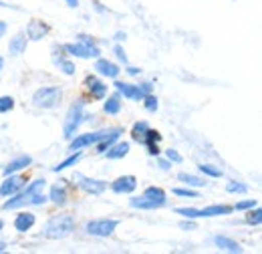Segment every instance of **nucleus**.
<instances>
[{
  "label": "nucleus",
  "mask_w": 262,
  "mask_h": 254,
  "mask_svg": "<svg viewBox=\"0 0 262 254\" xmlns=\"http://www.w3.org/2000/svg\"><path fill=\"white\" fill-rule=\"evenodd\" d=\"M111 190L115 194H131L137 190V178L135 176H121L111 184Z\"/></svg>",
  "instance_id": "nucleus-13"
},
{
  "label": "nucleus",
  "mask_w": 262,
  "mask_h": 254,
  "mask_svg": "<svg viewBox=\"0 0 262 254\" xmlns=\"http://www.w3.org/2000/svg\"><path fill=\"white\" fill-rule=\"evenodd\" d=\"M81 158H83V154H81V150H77V152H75L73 156H69L65 161L57 163V165L53 167V172H57V174H59V172H63V170H67V167H73V165H75V163H77Z\"/></svg>",
  "instance_id": "nucleus-27"
},
{
  "label": "nucleus",
  "mask_w": 262,
  "mask_h": 254,
  "mask_svg": "<svg viewBox=\"0 0 262 254\" xmlns=\"http://www.w3.org/2000/svg\"><path fill=\"white\" fill-rule=\"evenodd\" d=\"M14 109V99L10 95H2L0 97V113H8Z\"/></svg>",
  "instance_id": "nucleus-34"
},
{
  "label": "nucleus",
  "mask_w": 262,
  "mask_h": 254,
  "mask_svg": "<svg viewBox=\"0 0 262 254\" xmlns=\"http://www.w3.org/2000/svg\"><path fill=\"white\" fill-rule=\"evenodd\" d=\"M141 101H143V107H145L149 113H156V111H158V97H154L151 93H147Z\"/></svg>",
  "instance_id": "nucleus-33"
},
{
  "label": "nucleus",
  "mask_w": 262,
  "mask_h": 254,
  "mask_svg": "<svg viewBox=\"0 0 262 254\" xmlns=\"http://www.w3.org/2000/svg\"><path fill=\"white\" fill-rule=\"evenodd\" d=\"M45 186H47L45 178L34 180L33 184H29L27 188H23L14 196H10V200H6L2 204V210H18V208H25V206H42L49 200L45 196Z\"/></svg>",
  "instance_id": "nucleus-1"
},
{
  "label": "nucleus",
  "mask_w": 262,
  "mask_h": 254,
  "mask_svg": "<svg viewBox=\"0 0 262 254\" xmlns=\"http://www.w3.org/2000/svg\"><path fill=\"white\" fill-rule=\"evenodd\" d=\"M165 158L169 159L171 163H182V161H184V158H182L176 150H171V147H169V150H165Z\"/></svg>",
  "instance_id": "nucleus-39"
},
{
  "label": "nucleus",
  "mask_w": 262,
  "mask_h": 254,
  "mask_svg": "<svg viewBox=\"0 0 262 254\" xmlns=\"http://www.w3.org/2000/svg\"><path fill=\"white\" fill-rule=\"evenodd\" d=\"M73 230H75V218L71 214H57L45 222L40 232L49 240H63Z\"/></svg>",
  "instance_id": "nucleus-2"
},
{
  "label": "nucleus",
  "mask_w": 262,
  "mask_h": 254,
  "mask_svg": "<svg viewBox=\"0 0 262 254\" xmlns=\"http://www.w3.org/2000/svg\"><path fill=\"white\" fill-rule=\"evenodd\" d=\"M145 145H147V154H149V156H156V158L160 156V147H158V143H145Z\"/></svg>",
  "instance_id": "nucleus-42"
},
{
  "label": "nucleus",
  "mask_w": 262,
  "mask_h": 254,
  "mask_svg": "<svg viewBox=\"0 0 262 254\" xmlns=\"http://www.w3.org/2000/svg\"><path fill=\"white\" fill-rule=\"evenodd\" d=\"M180 228H182V230H196V228H198V224H196V222H192V220L188 218V220H184V222H180Z\"/></svg>",
  "instance_id": "nucleus-41"
},
{
  "label": "nucleus",
  "mask_w": 262,
  "mask_h": 254,
  "mask_svg": "<svg viewBox=\"0 0 262 254\" xmlns=\"http://www.w3.org/2000/svg\"><path fill=\"white\" fill-rule=\"evenodd\" d=\"M234 212V208L228 204H212L206 208H200V216L202 218H214V216H228Z\"/></svg>",
  "instance_id": "nucleus-17"
},
{
  "label": "nucleus",
  "mask_w": 262,
  "mask_h": 254,
  "mask_svg": "<svg viewBox=\"0 0 262 254\" xmlns=\"http://www.w3.org/2000/svg\"><path fill=\"white\" fill-rule=\"evenodd\" d=\"M254 206H258V202L256 200H244V202H238L236 206H232L234 210H250V208H254Z\"/></svg>",
  "instance_id": "nucleus-38"
},
{
  "label": "nucleus",
  "mask_w": 262,
  "mask_h": 254,
  "mask_svg": "<svg viewBox=\"0 0 262 254\" xmlns=\"http://www.w3.org/2000/svg\"><path fill=\"white\" fill-rule=\"evenodd\" d=\"M143 196H149V198H154V200H165V202H167V194H165L162 188H158V186H149V188H145Z\"/></svg>",
  "instance_id": "nucleus-31"
},
{
  "label": "nucleus",
  "mask_w": 262,
  "mask_h": 254,
  "mask_svg": "<svg viewBox=\"0 0 262 254\" xmlns=\"http://www.w3.org/2000/svg\"><path fill=\"white\" fill-rule=\"evenodd\" d=\"M214 244H216L218 248L226 250V252H232V254H240V252H242V246H240L236 240L228 238V236H214Z\"/></svg>",
  "instance_id": "nucleus-23"
},
{
  "label": "nucleus",
  "mask_w": 262,
  "mask_h": 254,
  "mask_svg": "<svg viewBox=\"0 0 262 254\" xmlns=\"http://www.w3.org/2000/svg\"><path fill=\"white\" fill-rule=\"evenodd\" d=\"M6 29H8V27H6V23H4V20H0V38L6 34Z\"/></svg>",
  "instance_id": "nucleus-45"
},
{
  "label": "nucleus",
  "mask_w": 262,
  "mask_h": 254,
  "mask_svg": "<svg viewBox=\"0 0 262 254\" xmlns=\"http://www.w3.org/2000/svg\"><path fill=\"white\" fill-rule=\"evenodd\" d=\"M51 32V27L47 25V23H42V20H31L29 23V27H27V36L31 38V40H40V38H45L47 34Z\"/></svg>",
  "instance_id": "nucleus-16"
},
{
  "label": "nucleus",
  "mask_w": 262,
  "mask_h": 254,
  "mask_svg": "<svg viewBox=\"0 0 262 254\" xmlns=\"http://www.w3.org/2000/svg\"><path fill=\"white\" fill-rule=\"evenodd\" d=\"M2 67H4V59H2V55H0V71H2Z\"/></svg>",
  "instance_id": "nucleus-49"
},
{
  "label": "nucleus",
  "mask_w": 262,
  "mask_h": 254,
  "mask_svg": "<svg viewBox=\"0 0 262 254\" xmlns=\"http://www.w3.org/2000/svg\"><path fill=\"white\" fill-rule=\"evenodd\" d=\"M73 182H75L77 188H81V190L91 194V196H99V194H103V192L107 190V184H105L103 180L89 178V176H85V174H81V172H75V174H73Z\"/></svg>",
  "instance_id": "nucleus-7"
},
{
  "label": "nucleus",
  "mask_w": 262,
  "mask_h": 254,
  "mask_svg": "<svg viewBox=\"0 0 262 254\" xmlns=\"http://www.w3.org/2000/svg\"><path fill=\"white\" fill-rule=\"evenodd\" d=\"M178 180L184 182L186 186H192V188H206V186H208L206 178H200V176L188 174V172H180V174H178Z\"/></svg>",
  "instance_id": "nucleus-25"
},
{
  "label": "nucleus",
  "mask_w": 262,
  "mask_h": 254,
  "mask_svg": "<svg viewBox=\"0 0 262 254\" xmlns=\"http://www.w3.org/2000/svg\"><path fill=\"white\" fill-rule=\"evenodd\" d=\"M27 45H29L27 32H18V34H14V36L10 38V43H8V53H10L12 57H20V55L27 51Z\"/></svg>",
  "instance_id": "nucleus-14"
},
{
  "label": "nucleus",
  "mask_w": 262,
  "mask_h": 254,
  "mask_svg": "<svg viewBox=\"0 0 262 254\" xmlns=\"http://www.w3.org/2000/svg\"><path fill=\"white\" fill-rule=\"evenodd\" d=\"M129 150H131V145L127 141H117V143H113L103 156L107 159H123L129 154Z\"/></svg>",
  "instance_id": "nucleus-22"
},
{
  "label": "nucleus",
  "mask_w": 262,
  "mask_h": 254,
  "mask_svg": "<svg viewBox=\"0 0 262 254\" xmlns=\"http://www.w3.org/2000/svg\"><path fill=\"white\" fill-rule=\"evenodd\" d=\"M113 51H115V57H117L121 63L127 65V55H125V51H123V47H121V45H115V49H113Z\"/></svg>",
  "instance_id": "nucleus-40"
},
{
  "label": "nucleus",
  "mask_w": 262,
  "mask_h": 254,
  "mask_svg": "<svg viewBox=\"0 0 262 254\" xmlns=\"http://www.w3.org/2000/svg\"><path fill=\"white\" fill-rule=\"evenodd\" d=\"M165 204H167L165 200H154L149 196H139V198H131L129 200V206L137 208V210H160Z\"/></svg>",
  "instance_id": "nucleus-11"
},
{
  "label": "nucleus",
  "mask_w": 262,
  "mask_h": 254,
  "mask_svg": "<svg viewBox=\"0 0 262 254\" xmlns=\"http://www.w3.org/2000/svg\"><path fill=\"white\" fill-rule=\"evenodd\" d=\"M119 224H121V220H117V218H95V220H89V222L85 224V232L89 236L107 238V236H111L117 230Z\"/></svg>",
  "instance_id": "nucleus-6"
},
{
  "label": "nucleus",
  "mask_w": 262,
  "mask_h": 254,
  "mask_svg": "<svg viewBox=\"0 0 262 254\" xmlns=\"http://www.w3.org/2000/svg\"><path fill=\"white\" fill-rule=\"evenodd\" d=\"M4 250H6V244H4V242H0V252H4Z\"/></svg>",
  "instance_id": "nucleus-48"
},
{
  "label": "nucleus",
  "mask_w": 262,
  "mask_h": 254,
  "mask_svg": "<svg viewBox=\"0 0 262 254\" xmlns=\"http://www.w3.org/2000/svg\"><path fill=\"white\" fill-rule=\"evenodd\" d=\"M147 129H149V123H147V121H137L135 125L131 127V139L137 141V143H143Z\"/></svg>",
  "instance_id": "nucleus-26"
},
{
  "label": "nucleus",
  "mask_w": 262,
  "mask_h": 254,
  "mask_svg": "<svg viewBox=\"0 0 262 254\" xmlns=\"http://www.w3.org/2000/svg\"><path fill=\"white\" fill-rule=\"evenodd\" d=\"M95 71H97L101 77H107V79H117L119 73H121V69L115 63H111L107 59H99V57H97V63H95Z\"/></svg>",
  "instance_id": "nucleus-15"
},
{
  "label": "nucleus",
  "mask_w": 262,
  "mask_h": 254,
  "mask_svg": "<svg viewBox=\"0 0 262 254\" xmlns=\"http://www.w3.org/2000/svg\"><path fill=\"white\" fill-rule=\"evenodd\" d=\"M34 224H36V216H34L33 212H20V214L14 218V228H16V232H23V234L29 232Z\"/></svg>",
  "instance_id": "nucleus-21"
},
{
  "label": "nucleus",
  "mask_w": 262,
  "mask_h": 254,
  "mask_svg": "<svg viewBox=\"0 0 262 254\" xmlns=\"http://www.w3.org/2000/svg\"><path fill=\"white\" fill-rule=\"evenodd\" d=\"M33 163V158L31 156H18V158L10 159L6 165H4V176H10V174H16V172H20V170H25V167H29Z\"/></svg>",
  "instance_id": "nucleus-19"
},
{
  "label": "nucleus",
  "mask_w": 262,
  "mask_h": 254,
  "mask_svg": "<svg viewBox=\"0 0 262 254\" xmlns=\"http://www.w3.org/2000/svg\"><path fill=\"white\" fill-rule=\"evenodd\" d=\"M121 133H123V129H121V127H113V129H109V131L105 133V137L97 143L99 154H105V152H107V150H109V147L119 139V135H121Z\"/></svg>",
  "instance_id": "nucleus-20"
},
{
  "label": "nucleus",
  "mask_w": 262,
  "mask_h": 254,
  "mask_svg": "<svg viewBox=\"0 0 262 254\" xmlns=\"http://www.w3.org/2000/svg\"><path fill=\"white\" fill-rule=\"evenodd\" d=\"M160 167H162V170H169V167H171V161H169V159H160Z\"/></svg>",
  "instance_id": "nucleus-44"
},
{
  "label": "nucleus",
  "mask_w": 262,
  "mask_h": 254,
  "mask_svg": "<svg viewBox=\"0 0 262 254\" xmlns=\"http://www.w3.org/2000/svg\"><path fill=\"white\" fill-rule=\"evenodd\" d=\"M226 192H230V194H246L248 186L242 184V182H230L228 186H226Z\"/></svg>",
  "instance_id": "nucleus-35"
},
{
  "label": "nucleus",
  "mask_w": 262,
  "mask_h": 254,
  "mask_svg": "<svg viewBox=\"0 0 262 254\" xmlns=\"http://www.w3.org/2000/svg\"><path fill=\"white\" fill-rule=\"evenodd\" d=\"M49 200H51L55 206H59V208H63V206H65L67 202H69V192H67L65 182H61V184H55V186L51 188Z\"/></svg>",
  "instance_id": "nucleus-18"
},
{
  "label": "nucleus",
  "mask_w": 262,
  "mask_h": 254,
  "mask_svg": "<svg viewBox=\"0 0 262 254\" xmlns=\"http://www.w3.org/2000/svg\"><path fill=\"white\" fill-rule=\"evenodd\" d=\"M115 89H117L119 95L127 97L131 101H141L147 95L139 85H131V83H123V81H115Z\"/></svg>",
  "instance_id": "nucleus-10"
},
{
  "label": "nucleus",
  "mask_w": 262,
  "mask_h": 254,
  "mask_svg": "<svg viewBox=\"0 0 262 254\" xmlns=\"http://www.w3.org/2000/svg\"><path fill=\"white\" fill-rule=\"evenodd\" d=\"M85 87H87L91 99H105V97H107V89H109V87H107L101 79H97L95 75H89V77L85 79Z\"/></svg>",
  "instance_id": "nucleus-12"
},
{
  "label": "nucleus",
  "mask_w": 262,
  "mask_h": 254,
  "mask_svg": "<svg viewBox=\"0 0 262 254\" xmlns=\"http://www.w3.org/2000/svg\"><path fill=\"white\" fill-rule=\"evenodd\" d=\"M55 65L59 67V71H63L65 75H75V71H77V67H75V63L73 61H69V59H65V57H55Z\"/></svg>",
  "instance_id": "nucleus-28"
},
{
  "label": "nucleus",
  "mask_w": 262,
  "mask_h": 254,
  "mask_svg": "<svg viewBox=\"0 0 262 254\" xmlns=\"http://www.w3.org/2000/svg\"><path fill=\"white\" fill-rule=\"evenodd\" d=\"M2 228H4V220H0V232H2Z\"/></svg>",
  "instance_id": "nucleus-50"
},
{
  "label": "nucleus",
  "mask_w": 262,
  "mask_h": 254,
  "mask_svg": "<svg viewBox=\"0 0 262 254\" xmlns=\"http://www.w3.org/2000/svg\"><path fill=\"white\" fill-rule=\"evenodd\" d=\"M85 99L83 97H79V99H75L73 101V105L69 107V111H67L65 115V123H63V133H65L67 139H71V137H75V131L81 127V123L85 121Z\"/></svg>",
  "instance_id": "nucleus-4"
},
{
  "label": "nucleus",
  "mask_w": 262,
  "mask_h": 254,
  "mask_svg": "<svg viewBox=\"0 0 262 254\" xmlns=\"http://www.w3.org/2000/svg\"><path fill=\"white\" fill-rule=\"evenodd\" d=\"M121 107H123V103H121V95L119 93H113L111 97H107L105 103H103V111L107 115H117L121 111Z\"/></svg>",
  "instance_id": "nucleus-24"
},
{
  "label": "nucleus",
  "mask_w": 262,
  "mask_h": 254,
  "mask_svg": "<svg viewBox=\"0 0 262 254\" xmlns=\"http://www.w3.org/2000/svg\"><path fill=\"white\" fill-rule=\"evenodd\" d=\"M65 2L71 6V8H77V6H79V0H65Z\"/></svg>",
  "instance_id": "nucleus-46"
},
{
  "label": "nucleus",
  "mask_w": 262,
  "mask_h": 254,
  "mask_svg": "<svg viewBox=\"0 0 262 254\" xmlns=\"http://www.w3.org/2000/svg\"><path fill=\"white\" fill-rule=\"evenodd\" d=\"M109 129H103V131H93V133H83V135H77V137H71V143H69V150L71 152H77V150H83V147H89V145H97L99 141L105 137Z\"/></svg>",
  "instance_id": "nucleus-8"
},
{
  "label": "nucleus",
  "mask_w": 262,
  "mask_h": 254,
  "mask_svg": "<svg viewBox=\"0 0 262 254\" xmlns=\"http://www.w3.org/2000/svg\"><path fill=\"white\" fill-rule=\"evenodd\" d=\"M198 170H200V174L210 176V178H222V176H224V172H222L220 167H214V165H210V163H200Z\"/></svg>",
  "instance_id": "nucleus-29"
},
{
  "label": "nucleus",
  "mask_w": 262,
  "mask_h": 254,
  "mask_svg": "<svg viewBox=\"0 0 262 254\" xmlns=\"http://www.w3.org/2000/svg\"><path fill=\"white\" fill-rule=\"evenodd\" d=\"M127 73H129L131 77H137V75L141 73V69H137V67H127Z\"/></svg>",
  "instance_id": "nucleus-43"
},
{
  "label": "nucleus",
  "mask_w": 262,
  "mask_h": 254,
  "mask_svg": "<svg viewBox=\"0 0 262 254\" xmlns=\"http://www.w3.org/2000/svg\"><path fill=\"white\" fill-rule=\"evenodd\" d=\"M63 99V89L49 85V87H40L33 93V105L36 109H55Z\"/></svg>",
  "instance_id": "nucleus-5"
},
{
  "label": "nucleus",
  "mask_w": 262,
  "mask_h": 254,
  "mask_svg": "<svg viewBox=\"0 0 262 254\" xmlns=\"http://www.w3.org/2000/svg\"><path fill=\"white\" fill-rule=\"evenodd\" d=\"M260 222H262V210L258 206L250 208L248 214H246V224L248 226H260Z\"/></svg>",
  "instance_id": "nucleus-30"
},
{
  "label": "nucleus",
  "mask_w": 262,
  "mask_h": 254,
  "mask_svg": "<svg viewBox=\"0 0 262 254\" xmlns=\"http://www.w3.org/2000/svg\"><path fill=\"white\" fill-rule=\"evenodd\" d=\"M27 186V178L20 176V174H10L6 176V180L0 184V196L2 198H10L14 196L16 192H20L23 188Z\"/></svg>",
  "instance_id": "nucleus-9"
},
{
  "label": "nucleus",
  "mask_w": 262,
  "mask_h": 254,
  "mask_svg": "<svg viewBox=\"0 0 262 254\" xmlns=\"http://www.w3.org/2000/svg\"><path fill=\"white\" fill-rule=\"evenodd\" d=\"M77 38H79L77 43H69V45L63 47L69 55H73L77 59H97L99 55H101V49H99L97 43L91 36L79 34Z\"/></svg>",
  "instance_id": "nucleus-3"
},
{
  "label": "nucleus",
  "mask_w": 262,
  "mask_h": 254,
  "mask_svg": "<svg viewBox=\"0 0 262 254\" xmlns=\"http://www.w3.org/2000/svg\"><path fill=\"white\" fill-rule=\"evenodd\" d=\"M171 194H176L180 198H200V194L196 190H192V188H173Z\"/></svg>",
  "instance_id": "nucleus-36"
},
{
  "label": "nucleus",
  "mask_w": 262,
  "mask_h": 254,
  "mask_svg": "<svg viewBox=\"0 0 262 254\" xmlns=\"http://www.w3.org/2000/svg\"><path fill=\"white\" fill-rule=\"evenodd\" d=\"M115 38H117V40H125V32H117Z\"/></svg>",
  "instance_id": "nucleus-47"
},
{
  "label": "nucleus",
  "mask_w": 262,
  "mask_h": 254,
  "mask_svg": "<svg viewBox=\"0 0 262 254\" xmlns=\"http://www.w3.org/2000/svg\"><path fill=\"white\" fill-rule=\"evenodd\" d=\"M176 214H180V216H184V218H190V220L202 218V216H200V208H176Z\"/></svg>",
  "instance_id": "nucleus-32"
},
{
  "label": "nucleus",
  "mask_w": 262,
  "mask_h": 254,
  "mask_svg": "<svg viewBox=\"0 0 262 254\" xmlns=\"http://www.w3.org/2000/svg\"><path fill=\"white\" fill-rule=\"evenodd\" d=\"M160 141H162V133L149 127V129H147V133H145V139H143V143H160Z\"/></svg>",
  "instance_id": "nucleus-37"
}]
</instances>
